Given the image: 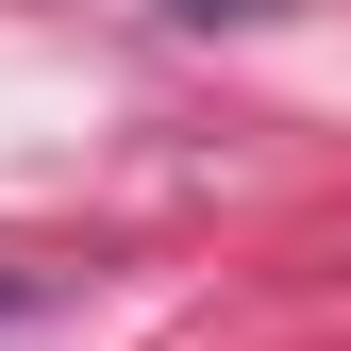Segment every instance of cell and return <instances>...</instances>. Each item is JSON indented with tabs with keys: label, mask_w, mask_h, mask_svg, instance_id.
<instances>
[{
	"label": "cell",
	"mask_w": 351,
	"mask_h": 351,
	"mask_svg": "<svg viewBox=\"0 0 351 351\" xmlns=\"http://www.w3.org/2000/svg\"><path fill=\"white\" fill-rule=\"evenodd\" d=\"M34 301H51V285H34V268H0V318H34Z\"/></svg>",
	"instance_id": "1"
}]
</instances>
